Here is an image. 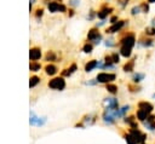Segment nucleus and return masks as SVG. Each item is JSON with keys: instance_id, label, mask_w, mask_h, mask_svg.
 I'll use <instances>...</instances> for the list:
<instances>
[{"instance_id": "f257e3e1", "label": "nucleus", "mask_w": 155, "mask_h": 144, "mask_svg": "<svg viewBox=\"0 0 155 144\" xmlns=\"http://www.w3.org/2000/svg\"><path fill=\"white\" fill-rule=\"evenodd\" d=\"M48 87L52 88V90L62 91V90H64V87H65V81L63 80V77H54V79L50 80Z\"/></svg>"}, {"instance_id": "f03ea898", "label": "nucleus", "mask_w": 155, "mask_h": 144, "mask_svg": "<svg viewBox=\"0 0 155 144\" xmlns=\"http://www.w3.org/2000/svg\"><path fill=\"white\" fill-rule=\"evenodd\" d=\"M116 79L115 74H110V73H99L96 77V81L102 82V83H110L111 81H114Z\"/></svg>"}, {"instance_id": "7ed1b4c3", "label": "nucleus", "mask_w": 155, "mask_h": 144, "mask_svg": "<svg viewBox=\"0 0 155 144\" xmlns=\"http://www.w3.org/2000/svg\"><path fill=\"white\" fill-rule=\"evenodd\" d=\"M47 8L50 10V12H65L67 7L61 4V2H57V1H51V2H47Z\"/></svg>"}, {"instance_id": "20e7f679", "label": "nucleus", "mask_w": 155, "mask_h": 144, "mask_svg": "<svg viewBox=\"0 0 155 144\" xmlns=\"http://www.w3.org/2000/svg\"><path fill=\"white\" fill-rule=\"evenodd\" d=\"M104 105H105V109L110 110V111H115L119 109V102L116 98H105Z\"/></svg>"}, {"instance_id": "39448f33", "label": "nucleus", "mask_w": 155, "mask_h": 144, "mask_svg": "<svg viewBox=\"0 0 155 144\" xmlns=\"http://www.w3.org/2000/svg\"><path fill=\"white\" fill-rule=\"evenodd\" d=\"M134 44H136L134 34H127V35L121 40V45H122V46H126V47H130V48H132Z\"/></svg>"}, {"instance_id": "423d86ee", "label": "nucleus", "mask_w": 155, "mask_h": 144, "mask_svg": "<svg viewBox=\"0 0 155 144\" xmlns=\"http://www.w3.org/2000/svg\"><path fill=\"white\" fill-rule=\"evenodd\" d=\"M143 125H144V127L148 129V131H155V115H153V114H150L148 117H147V120L143 122Z\"/></svg>"}, {"instance_id": "0eeeda50", "label": "nucleus", "mask_w": 155, "mask_h": 144, "mask_svg": "<svg viewBox=\"0 0 155 144\" xmlns=\"http://www.w3.org/2000/svg\"><path fill=\"white\" fill-rule=\"evenodd\" d=\"M87 39L90 41H94V44H99V40H101V34L99 31L96 29V28H92L88 34H87Z\"/></svg>"}, {"instance_id": "6e6552de", "label": "nucleus", "mask_w": 155, "mask_h": 144, "mask_svg": "<svg viewBox=\"0 0 155 144\" xmlns=\"http://www.w3.org/2000/svg\"><path fill=\"white\" fill-rule=\"evenodd\" d=\"M138 109H140V110H143V111H145L147 114L150 115L153 113V110H154V106H153L151 103H149L147 100H142V102L138 103Z\"/></svg>"}, {"instance_id": "1a4fd4ad", "label": "nucleus", "mask_w": 155, "mask_h": 144, "mask_svg": "<svg viewBox=\"0 0 155 144\" xmlns=\"http://www.w3.org/2000/svg\"><path fill=\"white\" fill-rule=\"evenodd\" d=\"M125 22L126 21H119V22H116V23H114L111 27H109L105 31L108 33V34H113V33H116V31H119L124 25H125Z\"/></svg>"}, {"instance_id": "9d476101", "label": "nucleus", "mask_w": 155, "mask_h": 144, "mask_svg": "<svg viewBox=\"0 0 155 144\" xmlns=\"http://www.w3.org/2000/svg\"><path fill=\"white\" fill-rule=\"evenodd\" d=\"M29 57L33 62L38 61L40 57H41V50L39 47H31L30 51H29Z\"/></svg>"}, {"instance_id": "9b49d317", "label": "nucleus", "mask_w": 155, "mask_h": 144, "mask_svg": "<svg viewBox=\"0 0 155 144\" xmlns=\"http://www.w3.org/2000/svg\"><path fill=\"white\" fill-rule=\"evenodd\" d=\"M137 119H134V116H126L124 119V122L130 127V128H138V122L136 121Z\"/></svg>"}, {"instance_id": "f8f14e48", "label": "nucleus", "mask_w": 155, "mask_h": 144, "mask_svg": "<svg viewBox=\"0 0 155 144\" xmlns=\"http://www.w3.org/2000/svg\"><path fill=\"white\" fill-rule=\"evenodd\" d=\"M113 11V8L111 7H107V6H103L98 12H97V16H98V18H101V19H104L110 12Z\"/></svg>"}, {"instance_id": "ddd939ff", "label": "nucleus", "mask_w": 155, "mask_h": 144, "mask_svg": "<svg viewBox=\"0 0 155 144\" xmlns=\"http://www.w3.org/2000/svg\"><path fill=\"white\" fill-rule=\"evenodd\" d=\"M46 121V119L44 117L42 120H40V117H38V116H35L33 113L30 114V125H36V126H41V125H44V122Z\"/></svg>"}, {"instance_id": "4468645a", "label": "nucleus", "mask_w": 155, "mask_h": 144, "mask_svg": "<svg viewBox=\"0 0 155 144\" xmlns=\"http://www.w3.org/2000/svg\"><path fill=\"white\" fill-rule=\"evenodd\" d=\"M98 64H99V63H98L97 61H94V59H93V61H90V62L86 63V65H85V71H87V73H88V71H92L94 68L98 67Z\"/></svg>"}, {"instance_id": "2eb2a0df", "label": "nucleus", "mask_w": 155, "mask_h": 144, "mask_svg": "<svg viewBox=\"0 0 155 144\" xmlns=\"http://www.w3.org/2000/svg\"><path fill=\"white\" fill-rule=\"evenodd\" d=\"M76 68H78V67H76V64H75V63H73L69 68H67V69H64V70L62 71V75H63V76H70V75L76 70Z\"/></svg>"}, {"instance_id": "dca6fc26", "label": "nucleus", "mask_w": 155, "mask_h": 144, "mask_svg": "<svg viewBox=\"0 0 155 144\" xmlns=\"http://www.w3.org/2000/svg\"><path fill=\"white\" fill-rule=\"evenodd\" d=\"M136 116H137V119H138L140 122H144V121L147 120V117L149 116V114H147L145 111H143V110L138 109V110H137V114H136Z\"/></svg>"}, {"instance_id": "f3484780", "label": "nucleus", "mask_w": 155, "mask_h": 144, "mask_svg": "<svg viewBox=\"0 0 155 144\" xmlns=\"http://www.w3.org/2000/svg\"><path fill=\"white\" fill-rule=\"evenodd\" d=\"M45 71H46L47 75H54V74L57 73V68H56L53 64H47V65L45 67Z\"/></svg>"}, {"instance_id": "a211bd4d", "label": "nucleus", "mask_w": 155, "mask_h": 144, "mask_svg": "<svg viewBox=\"0 0 155 144\" xmlns=\"http://www.w3.org/2000/svg\"><path fill=\"white\" fill-rule=\"evenodd\" d=\"M132 51V48H130V47H126V46H121V48H120V53L124 56V57H130L131 56V52Z\"/></svg>"}, {"instance_id": "6ab92c4d", "label": "nucleus", "mask_w": 155, "mask_h": 144, "mask_svg": "<svg viewBox=\"0 0 155 144\" xmlns=\"http://www.w3.org/2000/svg\"><path fill=\"white\" fill-rule=\"evenodd\" d=\"M82 121H84V123H85V126L88 123V125H92L94 121H96V119H94V116L93 115H86L84 119H82Z\"/></svg>"}, {"instance_id": "aec40b11", "label": "nucleus", "mask_w": 155, "mask_h": 144, "mask_svg": "<svg viewBox=\"0 0 155 144\" xmlns=\"http://www.w3.org/2000/svg\"><path fill=\"white\" fill-rule=\"evenodd\" d=\"M107 90L108 92H110L111 94H116L117 93V86L114 83H107Z\"/></svg>"}, {"instance_id": "412c9836", "label": "nucleus", "mask_w": 155, "mask_h": 144, "mask_svg": "<svg viewBox=\"0 0 155 144\" xmlns=\"http://www.w3.org/2000/svg\"><path fill=\"white\" fill-rule=\"evenodd\" d=\"M134 68V61H128L125 65H124V70L125 71H132Z\"/></svg>"}, {"instance_id": "4be33fe9", "label": "nucleus", "mask_w": 155, "mask_h": 144, "mask_svg": "<svg viewBox=\"0 0 155 144\" xmlns=\"http://www.w3.org/2000/svg\"><path fill=\"white\" fill-rule=\"evenodd\" d=\"M144 74H142V73H137V74H134L133 75V77H132V80H133V82L134 83H138V82H140L143 79H144Z\"/></svg>"}, {"instance_id": "5701e85b", "label": "nucleus", "mask_w": 155, "mask_h": 144, "mask_svg": "<svg viewBox=\"0 0 155 144\" xmlns=\"http://www.w3.org/2000/svg\"><path fill=\"white\" fill-rule=\"evenodd\" d=\"M45 58H46V61H56L57 59V56H56V53L53 52V51H48L47 53H46V56H45Z\"/></svg>"}, {"instance_id": "b1692460", "label": "nucleus", "mask_w": 155, "mask_h": 144, "mask_svg": "<svg viewBox=\"0 0 155 144\" xmlns=\"http://www.w3.org/2000/svg\"><path fill=\"white\" fill-rule=\"evenodd\" d=\"M40 68H41V65H40V63H38V62H31V63L29 64V69H30L31 71H38V70H40Z\"/></svg>"}, {"instance_id": "393cba45", "label": "nucleus", "mask_w": 155, "mask_h": 144, "mask_svg": "<svg viewBox=\"0 0 155 144\" xmlns=\"http://www.w3.org/2000/svg\"><path fill=\"white\" fill-rule=\"evenodd\" d=\"M39 81H40V79L38 76H31L30 77V81H29V86L30 87H34L36 83H39Z\"/></svg>"}, {"instance_id": "a878e982", "label": "nucleus", "mask_w": 155, "mask_h": 144, "mask_svg": "<svg viewBox=\"0 0 155 144\" xmlns=\"http://www.w3.org/2000/svg\"><path fill=\"white\" fill-rule=\"evenodd\" d=\"M82 51H84L85 53H90V52L92 51V45L88 44V42H86V44L84 45V47H82Z\"/></svg>"}, {"instance_id": "bb28decb", "label": "nucleus", "mask_w": 155, "mask_h": 144, "mask_svg": "<svg viewBox=\"0 0 155 144\" xmlns=\"http://www.w3.org/2000/svg\"><path fill=\"white\" fill-rule=\"evenodd\" d=\"M128 88H130L131 92H139L140 91V87L137 86V83L136 85H128Z\"/></svg>"}, {"instance_id": "cd10ccee", "label": "nucleus", "mask_w": 155, "mask_h": 144, "mask_svg": "<svg viewBox=\"0 0 155 144\" xmlns=\"http://www.w3.org/2000/svg\"><path fill=\"white\" fill-rule=\"evenodd\" d=\"M110 56H111V61H113V63H119V61H120V57H119V54H117L116 52L111 53Z\"/></svg>"}, {"instance_id": "c85d7f7f", "label": "nucleus", "mask_w": 155, "mask_h": 144, "mask_svg": "<svg viewBox=\"0 0 155 144\" xmlns=\"http://www.w3.org/2000/svg\"><path fill=\"white\" fill-rule=\"evenodd\" d=\"M145 34L148 35H155V27H149L145 29Z\"/></svg>"}, {"instance_id": "c756f323", "label": "nucleus", "mask_w": 155, "mask_h": 144, "mask_svg": "<svg viewBox=\"0 0 155 144\" xmlns=\"http://www.w3.org/2000/svg\"><path fill=\"white\" fill-rule=\"evenodd\" d=\"M142 45H143V46H145V47H149V46H151V45H153V40H150V39H148V40H143Z\"/></svg>"}, {"instance_id": "7c9ffc66", "label": "nucleus", "mask_w": 155, "mask_h": 144, "mask_svg": "<svg viewBox=\"0 0 155 144\" xmlns=\"http://www.w3.org/2000/svg\"><path fill=\"white\" fill-rule=\"evenodd\" d=\"M131 11H132V15H137V13H139V11H140V6H134Z\"/></svg>"}, {"instance_id": "2f4dec72", "label": "nucleus", "mask_w": 155, "mask_h": 144, "mask_svg": "<svg viewBox=\"0 0 155 144\" xmlns=\"http://www.w3.org/2000/svg\"><path fill=\"white\" fill-rule=\"evenodd\" d=\"M42 12H44L42 8H38V10L35 11V16H36V17H41V16H42Z\"/></svg>"}, {"instance_id": "473e14b6", "label": "nucleus", "mask_w": 155, "mask_h": 144, "mask_svg": "<svg viewBox=\"0 0 155 144\" xmlns=\"http://www.w3.org/2000/svg\"><path fill=\"white\" fill-rule=\"evenodd\" d=\"M140 8H143V12H148V10H149V7H148V5H147V2H144V4H142V5H140Z\"/></svg>"}, {"instance_id": "72a5a7b5", "label": "nucleus", "mask_w": 155, "mask_h": 144, "mask_svg": "<svg viewBox=\"0 0 155 144\" xmlns=\"http://www.w3.org/2000/svg\"><path fill=\"white\" fill-rule=\"evenodd\" d=\"M80 0H69V4L70 5H73V6H76V5H79L80 2H79Z\"/></svg>"}, {"instance_id": "f704fd0d", "label": "nucleus", "mask_w": 155, "mask_h": 144, "mask_svg": "<svg viewBox=\"0 0 155 144\" xmlns=\"http://www.w3.org/2000/svg\"><path fill=\"white\" fill-rule=\"evenodd\" d=\"M128 1H130V0H119V4H120L121 6H125V5H126Z\"/></svg>"}, {"instance_id": "c9c22d12", "label": "nucleus", "mask_w": 155, "mask_h": 144, "mask_svg": "<svg viewBox=\"0 0 155 144\" xmlns=\"http://www.w3.org/2000/svg\"><path fill=\"white\" fill-rule=\"evenodd\" d=\"M105 45H107V46H113V45H114V42H113V40H107Z\"/></svg>"}, {"instance_id": "e433bc0d", "label": "nucleus", "mask_w": 155, "mask_h": 144, "mask_svg": "<svg viewBox=\"0 0 155 144\" xmlns=\"http://www.w3.org/2000/svg\"><path fill=\"white\" fill-rule=\"evenodd\" d=\"M116 21H117V17L116 16H114V17H111V19H110V22L114 24V23H116Z\"/></svg>"}, {"instance_id": "4c0bfd02", "label": "nucleus", "mask_w": 155, "mask_h": 144, "mask_svg": "<svg viewBox=\"0 0 155 144\" xmlns=\"http://www.w3.org/2000/svg\"><path fill=\"white\" fill-rule=\"evenodd\" d=\"M73 12H74V11H73V10H70V11H69V16H73V15H74Z\"/></svg>"}, {"instance_id": "58836bf2", "label": "nucleus", "mask_w": 155, "mask_h": 144, "mask_svg": "<svg viewBox=\"0 0 155 144\" xmlns=\"http://www.w3.org/2000/svg\"><path fill=\"white\" fill-rule=\"evenodd\" d=\"M148 2L149 4H153V2H155V0H148Z\"/></svg>"}, {"instance_id": "ea45409f", "label": "nucleus", "mask_w": 155, "mask_h": 144, "mask_svg": "<svg viewBox=\"0 0 155 144\" xmlns=\"http://www.w3.org/2000/svg\"><path fill=\"white\" fill-rule=\"evenodd\" d=\"M153 27H155V18L153 19Z\"/></svg>"}, {"instance_id": "a19ab883", "label": "nucleus", "mask_w": 155, "mask_h": 144, "mask_svg": "<svg viewBox=\"0 0 155 144\" xmlns=\"http://www.w3.org/2000/svg\"><path fill=\"white\" fill-rule=\"evenodd\" d=\"M153 98H154V99H155V93H154V94H153Z\"/></svg>"}, {"instance_id": "79ce46f5", "label": "nucleus", "mask_w": 155, "mask_h": 144, "mask_svg": "<svg viewBox=\"0 0 155 144\" xmlns=\"http://www.w3.org/2000/svg\"><path fill=\"white\" fill-rule=\"evenodd\" d=\"M140 144H147V142H144V143H140Z\"/></svg>"}]
</instances>
